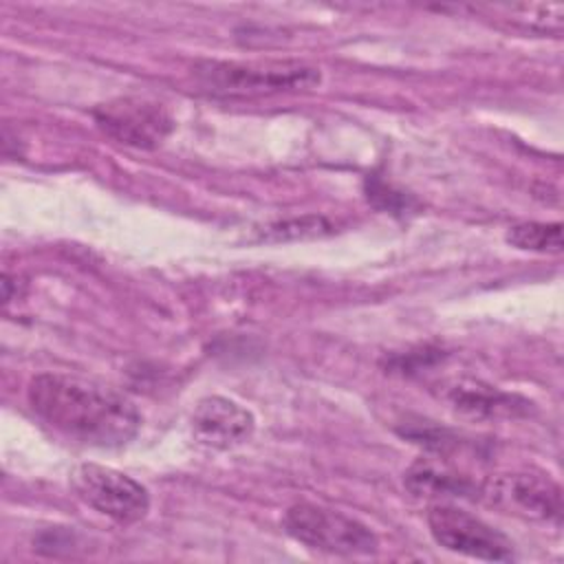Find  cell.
I'll return each mask as SVG.
<instances>
[{
    "label": "cell",
    "instance_id": "cell-1",
    "mask_svg": "<svg viewBox=\"0 0 564 564\" xmlns=\"http://www.w3.org/2000/svg\"><path fill=\"white\" fill-rule=\"evenodd\" d=\"M26 401L44 425L88 447H121L141 427L128 397L79 375L40 372L29 381Z\"/></svg>",
    "mask_w": 564,
    "mask_h": 564
},
{
    "label": "cell",
    "instance_id": "cell-2",
    "mask_svg": "<svg viewBox=\"0 0 564 564\" xmlns=\"http://www.w3.org/2000/svg\"><path fill=\"white\" fill-rule=\"evenodd\" d=\"M192 70L200 90L216 97H262L311 90L322 82L319 68L304 62L203 59Z\"/></svg>",
    "mask_w": 564,
    "mask_h": 564
},
{
    "label": "cell",
    "instance_id": "cell-3",
    "mask_svg": "<svg viewBox=\"0 0 564 564\" xmlns=\"http://www.w3.org/2000/svg\"><path fill=\"white\" fill-rule=\"evenodd\" d=\"M284 531L300 544L330 555H372L379 549L375 531L352 516L315 505L297 502L282 518Z\"/></svg>",
    "mask_w": 564,
    "mask_h": 564
},
{
    "label": "cell",
    "instance_id": "cell-4",
    "mask_svg": "<svg viewBox=\"0 0 564 564\" xmlns=\"http://www.w3.org/2000/svg\"><path fill=\"white\" fill-rule=\"evenodd\" d=\"M68 485L84 505L117 524H134L150 511L148 489L132 476L106 465L82 463L73 467Z\"/></svg>",
    "mask_w": 564,
    "mask_h": 564
},
{
    "label": "cell",
    "instance_id": "cell-5",
    "mask_svg": "<svg viewBox=\"0 0 564 564\" xmlns=\"http://www.w3.org/2000/svg\"><path fill=\"white\" fill-rule=\"evenodd\" d=\"M427 529L434 542L452 553L487 562L513 560V542L502 531L460 507L445 502L432 505L427 509Z\"/></svg>",
    "mask_w": 564,
    "mask_h": 564
},
{
    "label": "cell",
    "instance_id": "cell-6",
    "mask_svg": "<svg viewBox=\"0 0 564 564\" xmlns=\"http://www.w3.org/2000/svg\"><path fill=\"white\" fill-rule=\"evenodd\" d=\"M93 117L101 132L137 150L159 148L174 128L170 112L161 104L139 97H119L99 104Z\"/></svg>",
    "mask_w": 564,
    "mask_h": 564
},
{
    "label": "cell",
    "instance_id": "cell-7",
    "mask_svg": "<svg viewBox=\"0 0 564 564\" xmlns=\"http://www.w3.org/2000/svg\"><path fill=\"white\" fill-rule=\"evenodd\" d=\"M482 496L491 505L529 520L551 524H560L562 520V489L544 474L516 471L496 476L482 487Z\"/></svg>",
    "mask_w": 564,
    "mask_h": 564
},
{
    "label": "cell",
    "instance_id": "cell-8",
    "mask_svg": "<svg viewBox=\"0 0 564 564\" xmlns=\"http://www.w3.org/2000/svg\"><path fill=\"white\" fill-rule=\"evenodd\" d=\"M253 414L234 399L205 397L192 412V434L198 445L209 449H229L251 438Z\"/></svg>",
    "mask_w": 564,
    "mask_h": 564
},
{
    "label": "cell",
    "instance_id": "cell-9",
    "mask_svg": "<svg viewBox=\"0 0 564 564\" xmlns=\"http://www.w3.org/2000/svg\"><path fill=\"white\" fill-rule=\"evenodd\" d=\"M445 397L458 414L469 419H516L527 414L531 408L527 399L474 379H463L447 386Z\"/></svg>",
    "mask_w": 564,
    "mask_h": 564
},
{
    "label": "cell",
    "instance_id": "cell-10",
    "mask_svg": "<svg viewBox=\"0 0 564 564\" xmlns=\"http://www.w3.org/2000/svg\"><path fill=\"white\" fill-rule=\"evenodd\" d=\"M405 487L414 496H425V498H436V496H469L476 491V487L463 478L460 474L447 471L445 467H438L430 460H416L408 471H405Z\"/></svg>",
    "mask_w": 564,
    "mask_h": 564
},
{
    "label": "cell",
    "instance_id": "cell-11",
    "mask_svg": "<svg viewBox=\"0 0 564 564\" xmlns=\"http://www.w3.org/2000/svg\"><path fill=\"white\" fill-rule=\"evenodd\" d=\"M507 242L522 251L560 253L562 251V223H518L507 229Z\"/></svg>",
    "mask_w": 564,
    "mask_h": 564
},
{
    "label": "cell",
    "instance_id": "cell-12",
    "mask_svg": "<svg viewBox=\"0 0 564 564\" xmlns=\"http://www.w3.org/2000/svg\"><path fill=\"white\" fill-rule=\"evenodd\" d=\"M330 231H333V225L324 216H302V218H291V220L269 225L260 238L267 242H280V240L326 236Z\"/></svg>",
    "mask_w": 564,
    "mask_h": 564
}]
</instances>
